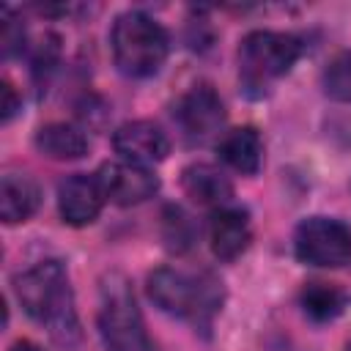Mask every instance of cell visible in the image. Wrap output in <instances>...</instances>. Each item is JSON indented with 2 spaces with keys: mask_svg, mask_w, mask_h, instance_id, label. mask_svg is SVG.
I'll use <instances>...</instances> for the list:
<instances>
[{
  "mask_svg": "<svg viewBox=\"0 0 351 351\" xmlns=\"http://www.w3.org/2000/svg\"><path fill=\"white\" fill-rule=\"evenodd\" d=\"M16 299L22 310L47 326L58 346H74L80 340V318L74 307V291L69 285V271L60 261H41L14 280Z\"/></svg>",
  "mask_w": 351,
  "mask_h": 351,
  "instance_id": "obj_1",
  "label": "cell"
},
{
  "mask_svg": "<svg viewBox=\"0 0 351 351\" xmlns=\"http://www.w3.org/2000/svg\"><path fill=\"white\" fill-rule=\"evenodd\" d=\"M145 288L151 302L162 313L184 318L206 335L214 324V315L222 310V282L208 271L186 274V271L162 266L148 274Z\"/></svg>",
  "mask_w": 351,
  "mask_h": 351,
  "instance_id": "obj_2",
  "label": "cell"
},
{
  "mask_svg": "<svg viewBox=\"0 0 351 351\" xmlns=\"http://www.w3.org/2000/svg\"><path fill=\"white\" fill-rule=\"evenodd\" d=\"M96 324L107 351H156L145 332L132 282L121 271H110L101 277Z\"/></svg>",
  "mask_w": 351,
  "mask_h": 351,
  "instance_id": "obj_3",
  "label": "cell"
},
{
  "mask_svg": "<svg viewBox=\"0 0 351 351\" xmlns=\"http://www.w3.org/2000/svg\"><path fill=\"white\" fill-rule=\"evenodd\" d=\"M112 58L126 77H151L162 69L170 52L167 30L143 11H126L110 30Z\"/></svg>",
  "mask_w": 351,
  "mask_h": 351,
  "instance_id": "obj_4",
  "label": "cell"
},
{
  "mask_svg": "<svg viewBox=\"0 0 351 351\" xmlns=\"http://www.w3.org/2000/svg\"><path fill=\"white\" fill-rule=\"evenodd\" d=\"M304 44L293 33L280 30H252L241 38L239 47V69L247 85L261 88L293 69Z\"/></svg>",
  "mask_w": 351,
  "mask_h": 351,
  "instance_id": "obj_5",
  "label": "cell"
},
{
  "mask_svg": "<svg viewBox=\"0 0 351 351\" xmlns=\"http://www.w3.org/2000/svg\"><path fill=\"white\" fill-rule=\"evenodd\" d=\"M293 252L307 266H346L351 261V230L332 217H307L293 233Z\"/></svg>",
  "mask_w": 351,
  "mask_h": 351,
  "instance_id": "obj_6",
  "label": "cell"
},
{
  "mask_svg": "<svg viewBox=\"0 0 351 351\" xmlns=\"http://www.w3.org/2000/svg\"><path fill=\"white\" fill-rule=\"evenodd\" d=\"M173 115L181 123L184 134H189L192 140H206L222 129L225 104L211 85H195L178 99Z\"/></svg>",
  "mask_w": 351,
  "mask_h": 351,
  "instance_id": "obj_7",
  "label": "cell"
},
{
  "mask_svg": "<svg viewBox=\"0 0 351 351\" xmlns=\"http://www.w3.org/2000/svg\"><path fill=\"white\" fill-rule=\"evenodd\" d=\"M112 148L121 162L148 167L170 154V140L154 121H129L112 132Z\"/></svg>",
  "mask_w": 351,
  "mask_h": 351,
  "instance_id": "obj_8",
  "label": "cell"
},
{
  "mask_svg": "<svg viewBox=\"0 0 351 351\" xmlns=\"http://www.w3.org/2000/svg\"><path fill=\"white\" fill-rule=\"evenodd\" d=\"M104 200H107V195H104L99 176L74 173V176L63 178L58 186V211H60L63 222L74 225V228L90 225L101 214Z\"/></svg>",
  "mask_w": 351,
  "mask_h": 351,
  "instance_id": "obj_9",
  "label": "cell"
},
{
  "mask_svg": "<svg viewBox=\"0 0 351 351\" xmlns=\"http://www.w3.org/2000/svg\"><path fill=\"white\" fill-rule=\"evenodd\" d=\"M107 200L118 203V206H137L148 197L156 195L159 189V178L140 165H129V162H107L101 165V170L96 173Z\"/></svg>",
  "mask_w": 351,
  "mask_h": 351,
  "instance_id": "obj_10",
  "label": "cell"
},
{
  "mask_svg": "<svg viewBox=\"0 0 351 351\" xmlns=\"http://www.w3.org/2000/svg\"><path fill=\"white\" fill-rule=\"evenodd\" d=\"M208 241H211V252L219 261H236L252 241L247 211L228 208V206L217 208L208 222Z\"/></svg>",
  "mask_w": 351,
  "mask_h": 351,
  "instance_id": "obj_11",
  "label": "cell"
},
{
  "mask_svg": "<svg viewBox=\"0 0 351 351\" xmlns=\"http://www.w3.org/2000/svg\"><path fill=\"white\" fill-rule=\"evenodd\" d=\"M181 189L197 206H211V208H222L233 197V184L228 181V176L208 162L186 165L181 170Z\"/></svg>",
  "mask_w": 351,
  "mask_h": 351,
  "instance_id": "obj_12",
  "label": "cell"
},
{
  "mask_svg": "<svg viewBox=\"0 0 351 351\" xmlns=\"http://www.w3.org/2000/svg\"><path fill=\"white\" fill-rule=\"evenodd\" d=\"M217 151L228 167L244 176H255L263 165V140L255 126H239V129L225 132Z\"/></svg>",
  "mask_w": 351,
  "mask_h": 351,
  "instance_id": "obj_13",
  "label": "cell"
},
{
  "mask_svg": "<svg viewBox=\"0 0 351 351\" xmlns=\"http://www.w3.org/2000/svg\"><path fill=\"white\" fill-rule=\"evenodd\" d=\"M41 203L38 184L22 173H5L0 178V217L5 225L25 222L36 214Z\"/></svg>",
  "mask_w": 351,
  "mask_h": 351,
  "instance_id": "obj_14",
  "label": "cell"
},
{
  "mask_svg": "<svg viewBox=\"0 0 351 351\" xmlns=\"http://www.w3.org/2000/svg\"><path fill=\"white\" fill-rule=\"evenodd\" d=\"M38 154L49 156V159H80L88 154V137L82 129L71 126V123H63V121H52V123H44L36 137H33Z\"/></svg>",
  "mask_w": 351,
  "mask_h": 351,
  "instance_id": "obj_15",
  "label": "cell"
},
{
  "mask_svg": "<svg viewBox=\"0 0 351 351\" xmlns=\"http://www.w3.org/2000/svg\"><path fill=\"white\" fill-rule=\"evenodd\" d=\"M299 304L304 310L307 318L324 324V321H335L343 310H346V291L335 282H307L299 291Z\"/></svg>",
  "mask_w": 351,
  "mask_h": 351,
  "instance_id": "obj_16",
  "label": "cell"
},
{
  "mask_svg": "<svg viewBox=\"0 0 351 351\" xmlns=\"http://www.w3.org/2000/svg\"><path fill=\"white\" fill-rule=\"evenodd\" d=\"M162 241L170 252H178V255L195 244V225L184 208L167 206L162 211Z\"/></svg>",
  "mask_w": 351,
  "mask_h": 351,
  "instance_id": "obj_17",
  "label": "cell"
},
{
  "mask_svg": "<svg viewBox=\"0 0 351 351\" xmlns=\"http://www.w3.org/2000/svg\"><path fill=\"white\" fill-rule=\"evenodd\" d=\"M321 85H324V93L329 99L351 104V52H337L324 66Z\"/></svg>",
  "mask_w": 351,
  "mask_h": 351,
  "instance_id": "obj_18",
  "label": "cell"
},
{
  "mask_svg": "<svg viewBox=\"0 0 351 351\" xmlns=\"http://www.w3.org/2000/svg\"><path fill=\"white\" fill-rule=\"evenodd\" d=\"M0 22H3V33H0L3 55L11 58V55L22 52V47H25V25L19 22V16H16L11 8H3Z\"/></svg>",
  "mask_w": 351,
  "mask_h": 351,
  "instance_id": "obj_19",
  "label": "cell"
},
{
  "mask_svg": "<svg viewBox=\"0 0 351 351\" xmlns=\"http://www.w3.org/2000/svg\"><path fill=\"white\" fill-rule=\"evenodd\" d=\"M19 96H16V90H14V85L8 82V80H3V123H8L14 115H16V110H19Z\"/></svg>",
  "mask_w": 351,
  "mask_h": 351,
  "instance_id": "obj_20",
  "label": "cell"
},
{
  "mask_svg": "<svg viewBox=\"0 0 351 351\" xmlns=\"http://www.w3.org/2000/svg\"><path fill=\"white\" fill-rule=\"evenodd\" d=\"M8 351H41V348H38L33 340H16V343H14Z\"/></svg>",
  "mask_w": 351,
  "mask_h": 351,
  "instance_id": "obj_21",
  "label": "cell"
},
{
  "mask_svg": "<svg viewBox=\"0 0 351 351\" xmlns=\"http://www.w3.org/2000/svg\"><path fill=\"white\" fill-rule=\"evenodd\" d=\"M348 351H351V343H348Z\"/></svg>",
  "mask_w": 351,
  "mask_h": 351,
  "instance_id": "obj_22",
  "label": "cell"
}]
</instances>
